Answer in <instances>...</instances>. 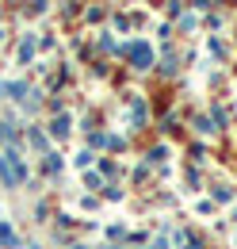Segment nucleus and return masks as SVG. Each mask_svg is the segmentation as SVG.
Instances as JSON below:
<instances>
[{
	"label": "nucleus",
	"mask_w": 237,
	"mask_h": 249,
	"mask_svg": "<svg viewBox=\"0 0 237 249\" xmlns=\"http://www.w3.org/2000/svg\"><path fill=\"white\" fill-rule=\"evenodd\" d=\"M0 242H4V249H16V234L8 226H0Z\"/></svg>",
	"instance_id": "f03ea898"
},
{
	"label": "nucleus",
	"mask_w": 237,
	"mask_h": 249,
	"mask_svg": "<svg viewBox=\"0 0 237 249\" xmlns=\"http://www.w3.org/2000/svg\"><path fill=\"white\" fill-rule=\"evenodd\" d=\"M8 161H0V177H4V184H19L23 180V165L16 161V154H4Z\"/></svg>",
	"instance_id": "f257e3e1"
}]
</instances>
